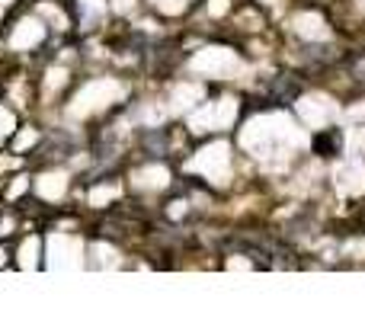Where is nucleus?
Masks as SVG:
<instances>
[{"label": "nucleus", "mask_w": 365, "mask_h": 320, "mask_svg": "<svg viewBox=\"0 0 365 320\" xmlns=\"http://www.w3.org/2000/svg\"><path fill=\"white\" fill-rule=\"evenodd\" d=\"M340 148H343L340 128H330V132H324V135H317V138H314V151L321 154V158H336V154H340Z\"/></svg>", "instance_id": "f257e3e1"}]
</instances>
